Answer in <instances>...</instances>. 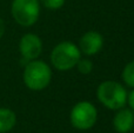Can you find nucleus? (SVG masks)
<instances>
[{
    "label": "nucleus",
    "instance_id": "obj_10",
    "mask_svg": "<svg viewBox=\"0 0 134 133\" xmlns=\"http://www.w3.org/2000/svg\"><path fill=\"white\" fill-rule=\"evenodd\" d=\"M121 78H122V81L126 86L134 88V60L128 63L124 67L122 73H121Z\"/></svg>",
    "mask_w": 134,
    "mask_h": 133
},
{
    "label": "nucleus",
    "instance_id": "obj_7",
    "mask_svg": "<svg viewBox=\"0 0 134 133\" xmlns=\"http://www.w3.org/2000/svg\"><path fill=\"white\" fill-rule=\"evenodd\" d=\"M104 46V38L99 32L88 31L79 40V49L85 56H94L101 51Z\"/></svg>",
    "mask_w": 134,
    "mask_h": 133
},
{
    "label": "nucleus",
    "instance_id": "obj_13",
    "mask_svg": "<svg viewBox=\"0 0 134 133\" xmlns=\"http://www.w3.org/2000/svg\"><path fill=\"white\" fill-rule=\"evenodd\" d=\"M127 103H128V105H130L131 110L134 111V88H133V91L127 96Z\"/></svg>",
    "mask_w": 134,
    "mask_h": 133
},
{
    "label": "nucleus",
    "instance_id": "obj_3",
    "mask_svg": "<svg viewBox=\"0 0 134 133\" xmlns=\"http://www.w3.org/2000/svg\"><path fill=\"white\" fill-rule=\"evenodd\" d=\"M81 58V52L75 44L71 41H63L58 44L51 52V63L58 71H69L75 67L79 59Z\"/></svg>",
    "mask_w": 134,
    "mask_h": 133
},
{
    "label": "nucleus",
    "instance_id": "obj_14",
    "mask_svg": "<svg viewBox=\"0 0 134 133\" xmlns=\"http://www.w3.org/2000/svg\"><path fill=\"white\" fill-rule=\"evenodd\" d=\"M4 33H5V23H4V20L0 18V39L2 38Z\"/></svg>",
    "mask_w": 134,
    "mask_h": 133
},
{
    "label": "nucleus",
    "instance_id": "obj_2",
    "mask_svg": "<svg viewBox=\"0 0 134 133\" xmlns=\"http://www.w3.org/2000/svg\"><path fill=\"white\" fill-rule=\"evenodd\" d=\"M24 82L32 91H41L49 85L52 80V70L45 61L34 60L28 61L24 68Z\"/></svg>",
    "mask_w": 134,
    "mask_h": 133
},
{
    "label": "nucleus",
    "instance_id": "obj_11",
    "mask_svg": "<svg viewBox=\"0 0 134 133\" xmlns=\"http://www.w3.org/2000/svg\"><path fill=\"white\" fill-rule=\"evenodd\" d=\"M75 67L78 68L79 73H81V74H90L93 70V63L90 59H81L80 58Z\"/></svg>",
    "mask_w": 134,
    "mask_h": 133
},
{
    "label": "nucleus",
    "instance_id": "obj_8",
    "mask_svg": "<svg viewBox=\"0 0 134 133\" xmlns=\"http://www.w3.org/2000/svg\"><path fill=\"white\" fill-rule=\"evenodd\" d=\"M113 127L118 133H128L134 127V111L122 107L113 118Z\"/></svg>",
    "mask_w": 134,
    "mask_h": 133
},
{
    "label": "nucleus",
    "instance_id": "obj_5",
    "mask_svg": "<svg viewBox=\"0 0 134 133\" xmlns=\"http://www.w3.org/2000/svg\"><path fill=\"white\" fill-rule=\"evenodd\" d=\"M69 120L74 129L87 131L94 126L98 120L97 107L90 101H79L71 110Z\"/></svg>",
    "mask_w": 134,
    "mask_h": 133
},
{
    "label": "nucleus",
    "instance_id": "obj_4",
    "mask_svg": "<svg viewBox=\"0 0 134 133\" xmlns=\"http://www.w3.org/2000/svg\"><path fill=\"white\" fill-rule=\"evenodd\" d=\"M13 19L24 27H30L38 21L40 15L39 0H13L11 5Z\"/></svg>",
    "mask_w": 134,
    "mask_h": 133
},
{
    "label": "nucleus",
    "instance_id": "obj_6",
    "mask_svg": "<svg viewBox=\"0 0 134 133\" xmlns=\"http://www.w3.org/2000/svg\"><path fill=\"white\" fill-rule=\"evenodd\" d=\"M19 51L21 57L28 61L39 58L42 52L41 39L33 33H27L23 35L19 42Z\"/></svg>",
    "mask_w": 134,
    "mask_h": 133
},
{
    "label": "nucleus",
    "instance_id": "obj_9",
    "mask_svg": "<svg viewBox=\"0 0 134 133\" xmlns=\"http://www.w3.org/2000/svg\"><path fill=\"white\" fill-rule=\"evenodd\" d=\"M16 124V115L9 108L0 107V133L9 132Z\"/></svg>",
    "mask_w": 134,
    "mask_h": 133
},
{
    "label": "nucleus",
    "instance_id": "obj_12",
    "mask_svg": "<svg viewBox=\"0 0 134 133\" xmlns=\"http://www.w3.org/2000/svg\"><path fill=\"white\" fill-rule=\"evenodd\" d=\"M39 2L47 9H59L64 6L65 0H39Z\"/></svg>",
    "mask_w": 134,
    "mask_h": 133
},
{
    "label": "nucleus",
    "instance_id": "obj_1",
    "mask_svg": "<svg viewBox=\"0 0 134 133\" xmlns=\"http://www.w3.org/2000/svg\"><path fill=\"white\" fill-rule=\"evenodd\" d=\"M127 91L125 86L114 80L102 81L97 88V98L105 107L118 111L127 104Z\"/></svg>",
    "mask_w": 134,
    "mask_h": 133
}]
</instances>
